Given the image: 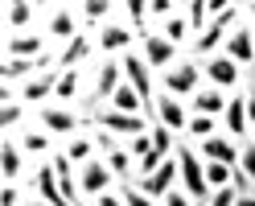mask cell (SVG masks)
<instances>
[{
	"label": "cell",
	"mask_w": 255,
	"mask_h": 206,
	"mask_svg": "<svg viewBox=\"0 0 255 206\" xmlns=\"http://www.w3.org/2000/svg\"><path fill=\"white\" fill-rule=\"evenodd\" d=\"M202 87H206V78H202V62L198 58H181L177 66H169L156 78V91H165V95H173V99H181V103H189Z\"/></svg>",
	"instance_id": "obj_1"
},
{
	"label": "cell",
	"mask_w": 255,
	"mask_h": 206,
	"mask_svg": "<svg viewBox=\"0 0 255 206\" xmlns=\"http://www.w3.org/2000/svg\"><path fill=\"white\" fill-rule=\"evenodd\" d=\"M173 157H177V169H181V190H185V194L202 206L206 198L214 194V190H210V182H206V161L198 157V149L189 145V140H181Z\"/></svg>",
	"instance_id": "obj_2"
},
{
	"label": "cell",
	"mask_w": 255,
	"mask_h": 206,
	"mask_svg": "<svg viewBox=\"0 0 255 206\" xmlns=\"http://www.w3.org/2000/svg\"><path fill=\"white\" fill-rule=\"evenodd\" d=\"M136 45H140V33L124 21V12L95 29V50H99L103 58H124V54H132Z\"/></svg>",
	"instance_id": "obj_3"
},
{
	"label": "cell",
	"mask_w": 255,
	"mask_h": 206,
	"mask_svg": "<svg viewBox=\"0 0 255 206\" xmlns=\"http://www.w3.org/2000/svg\"><path fill=\"white\" fill-rule=\"evenodd\" d=\"M91 128L116 136V140H132V136H140V132H148L152 124H148L144 116H124V112H116V107H95Z\"/></svg>",
	"instance_id": "obj_4"
},
{
	"label": "cell",
	"mask_w": 255,
	"mask_h": 206,
	"mask_svg": "<svg viewBox=\"0 0 255 206\" xmlns=\"http://www.w3.org/2000/svg\"><path fill=\"white\" fill-rule=\"evenodd\" d=\"M33 120H37V128H45L54 140H70V136L83 132V116H78L74 107H62V103H45V107H37Z\"/></svg>",
	"instance_id": "obj_5"
},
{
	"label": "cell",
	"mask_w": 255,
	"mask_h": 206,
	"mask_svg": "<svg viewBox=\"0 0 255 206\" xmlns=\"http://www.w3.org/2000/svg\"><path fill=\"white\" fill-rule=\"evenodd\" d=\"M202 78H206V87H214V91H222V95L243 91V66H239V62H231L227 54L206 58V62H202Z\"/></svg>",
	"instance_id": "obj_6"
},
{
	"label": "cell",
	"mask_w": 255,
	"mask_h": 206,
	"mask_svg": "<svg viewBox=\"0 0 255 206\" xmlns=\"http://www.w3.org/2000/svg\"><path fill=\"white\" fill-rule=\"evenodd\" d=\"M120 83H124V66H120V58H103L99 66H95V74H91V112L95 107H107L111 103V95L120 91Z\"/></svg>",
	"instance_id": "obj_7"
},
{
	"label": "cell",
	"mask_w": 255,
	"mask_h": 206,
	"mask_svg": "<svg viewBox=\"0 0 255 206\" xmlns=\"http://www.w3.org/2000/svg\"><path fill=\"white\" fill-rule=\"evenodd\" d=\"M120 66H124V83H132L140 91V99L148 103V112H152V103H156V78H152V66L144 62V54H140V50L124 54Z\"/></svg>",
	"instance_id": "obj_8"
},
{
	"label": "cell",
	"mask_w": 255,
	"mask_h": 206,
	"mask_svg": "<svg viewBox=\"0 0 255 206\" xmlns=\"http://www.w3.org/2000/svg\"><path fill=\"white\" fill-rule=\"evenodd\" d=\"M83 29H78V4H50V17H45V37L54 41V50H62L66 41H74Z\"/></svg>",
	"instance_id": "obj_9"
},
{
	"label": "cell",
	"mask_w": 255,
	"mask_h": 206,
	"mask_svg": "<svg viewBox=\"0 0 255 206\" xmlns=\"http://www.w3.org/2000/svg\"><path fill=\"white\" fill-rule=\"evenodd\" d=\"M54 54V41L45 37V29H33V33H17L4 37V58H21V62H41Z\"/></svg>",
	"instance_id": "obj_10"
},
{
	"label": "cell",
	"mask_w": 255,
	"mask_h": 206,
	"mask_svg": "<svg viewBox=\"0 0 255 206\" xmlns=\"http://www.w3.org/2000/svg\"><path fill=\"white\" fill-rule=\"evenodd\" d=\"M78 186H83V202L91 206L95 198H103L107 190H116L120 182H116V173L107 169V161H103V157H95V161H87L83 169H78Z\"/></svg>",
	"instance_id": "obj_11"
},
{
	"label": "cell",
	"mask_w": 255,
	"mask_h": 206,
	"mask_svg": "<svg viewBox=\"0 0 255 206\" xmlns=\"http://www.w3.org/2000/svg\"><path fill=\"white\" fill-rule=\"evenodd\" d=\"M140 54H144V62L152 66V74H165L169 66H177V62H181V50L169 37H161V29H152V33L140 41Z\"/></svg>",
	"instance_id": "obj_12"
},
{
	"label": "cell",
	"mask_w": 255,
	"mask_h": 206,
	"mask_svg": "<svg viewBox=\"0 0 255 206\" xmlns=\"http://www.w3.org/2000/svg\"><path fill=\"white\" fill-rule=\"evenodd\" d=\"M152 124H165L169 132L185 136V124H189V103L173 99V95H165V91H156V103H152Z\"/></svg>",
	"instance_id": "obj_13"
},
{
	"label": "cell",
	"mask_w": 255,
	"mask_h": 206,
	"mask_svg": "<svg viewBox=\"0 0 255 206\" xmlns=\"http://www.w3.org/2000/svg\"><path fill=\"white\" fill-rule=\"evenodd\" d=\"M0 12H4V37H17V33H33L41 4H33V0H4Z\"/></svg>",
	"instance_id": "obj_14"
},
{
	"label": "cell",
	"mask_w": 255,
	"mask_h": 206,
	"mask_svg": "<svg viewBox=\"0 0 255 206\" xmlns=\"http://www.w3.org/2000/svg\"><path fill=\"white\" fill-rule=\"evenodd\" d=\"M91 54H95V33L83 29L74 41H66V45L54 54V70H83L87 62H91Z\"/></svg>",
	"instance_id": "obj_15"
},
{
	"label": "cell",
	"mask_w": 255,
	"mask_h": 206,
	"mask_svg": "<svg viewBox=\"0 0 255 206\" xmlns=\"http://www.w3.org/2000/svg\"><path fill=\"white\" fill-rule=\"evenodd\" d=\"M222 54H227L231 62H239V66H255V29H251L247 17L231 29V37H227V45H222Z\"/></svg>",
	"instance_id": "obj_16"
},
{
	"label": "cell",
	"mask_w": 255,
	"mask_h": 206,
	"mask_svg": "<svg viewBox=\"0 0 255 206\" xmlns=\"http://www.w3.org/2000/svg\"><path fill=\"white\" fill-rule=\"evenodd\" d=\"M222 132H227L235 145H247V140H251V124H247V95H243V91H235V95H231L227 112H222Z\"/></svg>",
	"instance_id": "obj_17"
},
{
	"label": "cell",
	"mask_w": 255,
	"mask_h": 206,
	"mask_svg": "<svg viewBox=\"0 0 255 206\" xmlns=\"http://www.w3.org/2000/svg\"><path fill=\"white\" fill-rule=\"evenodd\" d=\"M136 186L144 190L148 198H156V202H165V198L173 194V190L181 186V169H177V157H169V161H165L161 169H156L152 178H144V182H136Z\"/></svg>",
	"instance_id": "obj_18"
},
{
	"label": "cell",
	"mask_w": 255,
	"mask_h": 206,
	"mask_svg": "<svg viewBox=\"0 0 255 206\" xmlns=\"http://www.w3.org/2000/svg\"><path fill=\"white\" fill-rule=\"evenodd\" d=\"M25 173H29L25 149L17 145V136H4V140H0V178H4V182H29Z\"/></svg>",
	"instance_id": "obj_19"
},
{
	"label": "cell",
	"mask_w": 255,
	"mask_h": 206,
	"mask_svg": "<svg viewBox=\"0 0 255 206\" xmlns=\"http://www.w3.org/2000/svg\"><path fill=\"white\" fill-rule=\"evenodd\" d=\"M33 194L45 202V206H70L66 202V194H62V186H58V173H54V161H37V169H33Z\"/></svg>",
	"instance_id": "obj_20"
},
{
	"label": "cell",
	"mask_w": 255,
	"mask_h": 206,
	"mask_svg": "<svg viewBox=\"0 0 255 206\" xmlns=\"http://www.w3.org/2000/svg\"><path fill=\"white\" fill-rule=\"evenodd\" d=\"M12 136H17V145L25 149V157H37V161H50V157L58 153V149H54L58 140H54L50 132H45V128H37V124H21V132H12Z\"/></svg>",
	"instance_id": "obj_21"
},
{
	"label": "cell",
	"mask_w": 255,
	"mask_h": 206,
	"mask_svg": "<svg viewBox=\"0 0 255 206\" xmlns=\"http://www.w3.org/2000/svg\"><path fill=\"white\" fill-rule=\"evenodd\" d=\"M58 74V83H54V103L62 107H74L78 99H83V91H87V66L83 70H54ZM91 95V91H87Z\"/></svg>",
	"instance_id": "obj_22"
},
{
	"label": "cell",
	"mask_w": 255,
	"mask_h": 206,
	"mask_svg": "<svg viewBox=\"0 0 255 206\" xmlns=\"http://www.w3.org/2000/svg\"><path fill=\"white\" fill-rule=\"evenodd\" d=\"M202 161H218V165H231L239 169V145L227 136V132H214L210 140H202V145H194Z\"/></svg>",
	"instance_id": "obj_23"
},
{
	"label": "cell",
	"mask_w": 255,
	"mask_h": 206,
	"mask_svg": "<svg viewBox=\"0 0 255 206\" xmlns=\"http://www.w3.org/2000/svg\"><path fill=\"white\" fill-rule=\"evenodd\" d=\"M54 83H58V74H37V78H29V83L21 87V103L29 107V112H37V107L45 103H54Z\"/></svg>",
	"instance_id": "obj_24"
},
{
	"label": "cell",
	"mask_w": 255,
	"mask_h": 206,
	"mask_svg": "<svg viewBox=\"0 0 255 206\" xmlns=\"http://www.w3.org/2000/svg\"><path fill=\"white\" fill-rule=\"evenodd\" d=\"M62 153L70 157V165H74V169H83L87 161H95V157H99V140H95V128H87V132L70 136L66 145H62Z\"/></svg>",
	"instance_id": "obj_25"
},
{
	"label": "cell",
	"mask_w": 255,
	"mask_h": 206,
	"mask_svg": "<svg viewBox=\"0 0 255 206\" xmlns=\"http://www.w3.org/2000/svg\"><path fill=\"white\" fill-rule=\"evenodd\" d=\"M107 107H116V112H124V116H144L148 124H152V112H148V103L140 99V91L132 87V83H120V91L111 95V103Z\"/></svg>",
	"instance_id": "obj_26"
},
{
	"label": "cell",
	"mask_w": 255,
	"mask_h": 206,
	"mask_svg": "<svg viewBox=\"0 0 255 206\" xmlns=\"http://www.w3.org/2000/svg\"><path fill=\"white\" fill-rule=\"evenodd\" d=\"M227 103H231V95H222V91H214V87H202V91L194 95V99H189V112L222 120V112H227Z\"/></svg>",
	"instance_id": "obj_27"
},
{
	"label": "cell",
	"mask_w": 255,
	"mask_h": 206,
	"mask_svg": "<svg viewBox=\"0 0 255 206\" xmlns=\"http://www.w3.org/2000/svg\"><path fill=\"white\" fill-rule=\"evenodd\" d=\"M214 132H222V120L189 112V124H185V136H181V140H189V145H202V140H210Z\"/></svg>",
	"instance_id": "obj_28"
},
{
	"label": "cell",
	"mask_w": 255,
	"mask_h": 206,
	"mask_svg": "<svg viewBox=\"0 0 255 206\" xmlns=\"http://www.w3.org/2000/svg\"><path fill=\"white\" fill-rule=\"evenodd\" d=\"M120 12H124V21L140 33V41L152 33V29H148V21H152L148 17V0H120Z\"/></svg>",
	"instance_id": "obj_29"
},
{
	"label": "cell",
	"mask_w": 255,
	"mask_h": 206,
	"mask_svg": "<svg viewBox=\"0 0 255 206\" xmlns=\"http://www.w3.org/2000/svg\"><path fill=\"white\" fill-rule=\"evenodd\" d=\"M161 37H169L177 50H189L194 45V29H189V17H185V8L177 12V17H169L165 25H161Z\"/></svg>",
	"instance_id": "obj_30"
},
{
	"label": "cell",
	"mask_w": 255,
	"mask_h": 206,
	"mask_svg": "<svg viewBox=\"0 0 255 206\" xmlns=\"http://www.w3.org/2000/svg\"><path fill=\"white\" fill-rule=\"evenodd\" d=\"M78 12L87 17V25H103V21H111V12H120V4H111V0H83Z\"/></svg>",
	"instance_id": "obj_31"
},
{
	"label": "cell",
	"mask_w": 255,
	"mask_h": 206,
	"mask_svg": "<svg viewBox=\"0 0 255 206\" xmlns=\"http://www.w3.org/2000/svg\"><path fill=\"white\" fill-rule=\"evenodd\" d=\"M148 132H152V149L161 153V157H173V153H177V145H181V140H177V132H169L165 124H152Z\"/></svg>",
	"instance_id": "obj_32"
},
{
	"label": "cell",
	"mask_w": 255,
	"mask_h": 206,
	"mask_svg": "<svg viewBox=\"0 0 255 206\" xmlns=\"http://www.w3.org/2000/svg\"><path fill=\"white\" fill-rule=\"evenodd\" d=\"M185 17H189V29H194V37H198L202 29L210 25V0H189V4H185Z\"/></svg>",
	"instance_id": "obj_33"
},
{
	"label": "cell",
	"mask_w": 255,
	"mask_h": 206,
	"mask_svg": "<svg viewBox=\"0 0 255 206\" xmlns=\"http://www.w3.org/2000/svg\"><path fill=\"white\" fill-rule=\"evenodd\" d=\"M25 112H29V107L17 99V103H0V128H4V136H12V132H17V124L25 120Z\"/></svg>",
	"instance_id": "obj_34"
},
{
	"label": "cell",
	"mask_w": 255,
	"mask_h": 206,
	"mask_svg": "<svg viewBox=\"0 0 255 206\" xmlns=\"http://www.w3.org/2000/svg\"><path fill=\"white\" fill-rule=\"evenodd\" d=\"M206 182H210V190H227V186H235V169L218 165V161H206Z\"/></svg>",
	"instance_id": "obj_35"
},
{
	"label": "cell",
	"mask_w": 255,
	"mask_h": 206,
	"mask_svg": "<svg viewBox=\"0 0 255 206\" xmlns=\"http://www.w3.org/2000/svg\"><path fill=\"white\" fill-rule=\"evenodd\" d=\"M181 8H185V4H177V0H148V17L161 21V25H165L169 17H177Z\"/></svg>",
	"instance_id": "obj_36"
},
{
	"label": "cell",
	"mask_w": 255,
	"mask_h": 206,
	"mask_svg": "<svg viewBox=\"0 0 255 206\" xmlns=\"http://www.w3.org/2000/svg\"><path fill=\"white\" fill-rule=\"evenodd\" d=\"M120 194H124V202H128V206H161L156 198H148V194H144V190H140L136 182H128V186H120Z\"/></svg>",
	"instance_id": "obj_37"
},
{
	"label": "cell",
	"mask_w": 255,
	"mask_h": 206,
	"mask_svg": "<svg viewBox=\"0 0 255 206\" xmlns=\"http://www.w3.org/2000/svg\"><path fill=\"white\" fill-rule=\"evenodd\" d=\"M124 145H128V153H132L136 165H140V161L152 153V132H140V136H132V140H124Z\"/></svg>",
	"instance_id": "obj_38"
},
{
	"label": "cell",
	"mask_w": 255,
	"mask_h": 206,
	"mask_svg": "<svg viewBox=\"0 0 255 206\" xmlns=\"http://www.w3.org/2000/svg\"><path fill=\"white\" fill-rule=\"evenodd\" d=\"M0 206H25L21 182H4V190H0Z\"/></svg>",
	"instance_id": "obj_39"
},
{
	"label": "cell",
	"mask_w": 255,
	"mask_h": 206,
	"mask_svg": "<svg viewBox=\"0 0 255 206\" xmlns=\"http://www.w3.org/2000/svg\"><path fill=\"white\" fill-rule=\"evenodd\" d=\"M235 202H239V190H235V186H227V190H214V194L206 198L202 206H235Z\"/></svg>",
	"instance_id": "obj_40"
},
{
	"label": "cell",
	"mask_w": 255,
	"mask_h": 206,
	"mask_svg": "<svg viewBox=\"0 0 255 206\" xmlns=\"http://www.w3.org/2000/svg\"><path fill=\"white\" fill-rule=\"evenodd\" d=\"M91 206H128V202H124V194H120V186H116V190H107L103 198H95Z\"/></svg>",
	"instance_id": "obj_41"
},
{
	"label": "cell",
	"mask_w": 255,
	"mask_h": 206,
	"mask_svg": "<svg viewBox=\"0 0 255 206\" xmlns=\"http://www.w3.org/2000/svg\"><path fill=\"white\" fill-rule=\"evenodd\" d=\"M161 206H198V202H194V198H189V194H185V190L177 186V190H173V194H169V198H165Z\"/></svg>",
	"instance_id": "obj_42"
},
{
	"label": "cell",
	"mask_w": 255,
	"mask_h": 206,
	"mask_svg": "<svg viewBox=\"0 0 255 206\" xmlns=\"http://www.w3.org/2000/svg\"><path fill=\"white\" fill-rule=\"evenodd\" d=\"M247 95V124H251V136H255V87H243Z\"/></svg>",
	"instance_id": "obj_43"
},
{
	"label": "cell",
	"mask_w": 255,
	"mask_h": 206,
	"mask_svg": "<svg viewBox=\"0 0 255 206\" xmlns=\"http://www.w3.org/2000/svg\"><path fill=\"white\" fill-rule=\"evenodd\" d=\"M235 206H255V194H251V190H247V194H239V202Z\"/></svg>",
	"instance_id": "obj_44"
},
{
	"label": "cell",
	"mask_w": 255,
	"mask_h": 206,
	"mask_svg": "<svg viewBox=\"0 0 255 206\" xmlns=\"http://www.w3.org/2000/svg\"><path fill=\"white\" fill-rule=\"evenodd\" d=\"M247 21H251V29H255V0L247 4Z\"/></svg>",
	"instance_id": "obj_45"
},
{
	"label": "cell",
	"mask_w": 255,
	"mask_h": 206,
	"mask_svg": "<svg viewBox=\"0 0 255 206\" xmlns=\"http://www.w3.org/2000/svg\"><path fill=\"white\" fill-rule=\"evenodd\" d=\"M25 206H45V202H41V198L33 194V198H25Z\"/></svg>",
	"instance_id": "obj_46"
},
{
	"label": "cell",
	"mask_w": 255,
	"mask_h": 206,
	"mask_svg": "<svg viewBox=\"0 0 255 206\" xmlns=\"http://www.w3.org/2000/svg\"><path fill=\"white\" fill-rule=\"evenodd\" d=\"M251 194H255V186H251Z\"/></svg>",
	"instance_id": "obj_47"
}]
</instances>
